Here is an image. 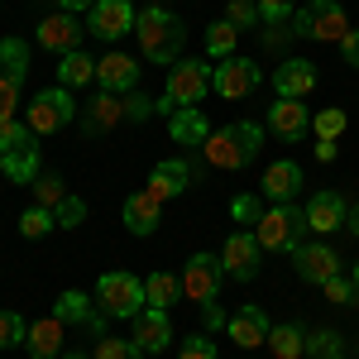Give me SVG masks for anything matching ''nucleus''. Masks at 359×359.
<instances>
[{"instance_id":"obj_1","label":"nucleus","mask_w":359,"mask_h":359,"mask_svg":"<svg viewBox=\"0 0 359 359\" xmlns=\"http://www.w3.org/2000/svg\"><path fill=\"white\" fill-rule=\"evenodd\" d=\"M259 149H264V125H254V120H235V125H221V130H211V139L196 149L201 158L211 168H221V172H240L259 158Z\"/></svg>"},{"instance_id":"obj_2","label":"nucleus","mask_w":359,"mask_h":359,"mask_svg":"<svg viewBox=\"0 0 359 359\" xmlns=\"http://www.w3.org/2000/svg\"><path fill=\"white\" fill-rule=\"evenodd\" d=\"M135 39H139V48H144V57L154 67H172L182 57V43H187V25L168 5H149V10H139Z\"/></svg>"},{"instance_id":"obj_3","label":"nucleus","mask_w":359,"mask_h":359,"mask_svg":"<svg viewBox=\"0 0 359 359\" xmlns=\"http://www.w3.org/2000/svg\"><path fill=\"white\" fill-rule=\"evenodd\" d=\"M0 172H5L15 187H34V177L43 172V158H39V135L29 130L25 120L0 125Z\"/></svg>"},{"instance_id":"obj_4","label":"nucleus","mask_w":359,"mask_h":359,"mask_svg":"<svg viewBox=\"0 0 359 359\" xmlns=\"http://www.w3.org/2000/svg\"><path fill=\"white\" fill-rule=\"evenodd\" d=\"M211 77H216V67H206V57H177L168 67V86H163V96H158V115L196 106L211 91Z\"/></svg>"},{"instance_id":"obj_5","label":"nucleus","mask_w":359,"mask_h":359,"mask_svg":"<svg viewBox=\"0 0 359 359\" xmlns=\"http://www.w3.org/2000/svg\"><path fill=\"white\" fill-rule=\"evenodd\" d=\"M306 211L302 206H292V201H278L264 211V221L254 225V235H259V245L269 249V254H297L306 245Z\"/></svg>"},{"instance_id":"obj_6","label":"nucleus","mask_w":359,"mask_h":359,"mask_svg":"<svg viewBox=\"0 0 359 359\" xmlns=\"http://www.w3.org/2000/svg\"><path fill=\"white\" fill-rule=\"evenodd\" d=\"M96 302H101V311H106L111 321H135L139 311L149 306L144 278L125 273V269H111V273H101V283H96Z\"/></svg>"},{"instance_id":"obj_7","label":"nucleus","mask_w":359,"mask_h":359,"mask_svg":"<svg viewBox=\"0 0 359 359\" xmlns=\"http://www.w3.org/2000/svg\"><path fill=\"white\" fill-rule=\"evenodd\" d=\"M72 120H77V101H72L67 86H43L25 106V125L34 135H57V130H67Z\"/></svg>"},{"instance_id":"obj_8","label":"nucleus","mask_w":359,"mask_h":359,"mask_svg":"<svg viewBox=\"0 0 359 359\" xmlns=\"http://www.w3.org/2000/svg\"><path fill=\"white\" fill-rule=\"evenodd\" d=\"M135 25H139V10L130 5V0H96V5L86 10V34L101 39V43L125 39Z\"/></svg>"},{"instance_id":"obj_9","label":"nucleus","mask_w":359,"mask_h":359,"mask_svg":"<svg viewBox=\"0 0 359 359\" xmlns=\"http://www.w3.org/2000/svg\"><path fill=\"white\" fill-rule=\"evenodd\" d=\"M53 316L62 321V326H82V331H91V335H106V326H111V316L101 311V302H96V297H86L82 287L57 292Z\"/></svg>"},{"instance_id":"obj_10","label":"nucleus","mask_w":359,"mask_h":359,"mask_svg":"<svg viewBox=\"0 0 359 359\" xmlns=\"http://www.w3.org/2000/svg\"><path fill=\"white\" fill-rule=\"evenodd\" d=\"M221 254H192L187 259V269H182V297H192V302H216L221 297Z\"/></svg>"},{"instance_id":"obj_11","label":"nucleus","mask_w":359,"mask_h":359,"mask_svg":"<svg viewBox=\"0 0 359 359\" xmlns=\"http://www.w3.org/2000/svg\"><path fill=\"white\" fill-rule=\"evenodd\" d=\"M259 82H264L259 62H249V57H225V62H216L211 91L225 96V101H240V96H249V91H259Z\"/></svg>"},{"instance_id":"obj_12","label":"nucleus","mask_w":359,"mask_h":359,"mask_svg":"<svg viewBox=\"0 0 359 359\" xmlns=\"http://www.w3.org/2000/svg\"><path fill=\"white\" fill-rule=\"evenodd\" d=\"M259 254H264L259 235H254V230H235V235L225 240V249H221V269H225V278H235V283H249V278L259 273Z\"/></svg>"},{"instance_id":"obj_13","label":"nucleus","mask_w":359,"mask_h":359,"mask_svg":"<svg viewBox=\"0 0 359 359\" xmlns=\"http://www.w3.org/2000/svg\"><path fill=\"white\" fill-rule=\"evenodd\" d=\"M48 53H77L82 48V39H86V25L77 20V15H67V10H57V15H48L43 25H39V34H34Z\"/></svg>"},{"instance_id":"obj_14","label":"nucleus","mask_w":359,"mask_h":359,"mask_svg":"<svg viewBox=\"0 0 359 359\" xmlns=\"http://www.w3.org/2000/svg\"><path fill=\"white\" fill-rule=\"evenodd\" d=\"M139 67L130 53H106L101 62H96V86L101 91H115V96H130V91H139Z\"/></svg>"},{"instance_id":"obj_15","label":"nucleus","mask_w":359,"mask_h":359,"mask_svg":"<svg viewBox=\"0 0 359 359\" xmlns=\"http://www.w3.org/2000/svg\"><path fill=\"white\" fill-rule=\"evenodd\" d=\"M120 216H125V230L144 240V235H154V230L163 225V201H158L154 192H144V187H139V192H130V196H125Z\"/></svg>"},{"instance_id":"obj_16","label":"nucleus","mask_w":359,"mask_h":359,"mask_svg":"<svg viewBox=\"0 0 359 359\" xmlns=\"http://www.w3.org/2000/svg\"><path fill=\"white\" fill-rule=\"evenodd\" d=\"M269 331H273V321H269V311H264V306H240V311L225 321V335H230L240 350L269 345Z\"/></svg>"},{"instance_id":"obj_17","label":"nucleus","mask_w":359,"mask_h":359,"mask_svg":"<svg viewBox=\"0 0 359 359\" xmlns=\"http://www.w3.org/2000/svg\"><path fill=\"white\" fill-rule=\"evenodd\" d=\"M264 130H273L283 144H297V139L311 130V115H306L302 101H283V96H278L273 106H269V115H264Z\"/></svg>"},{"instance_id":"obj_18","label":"nucleus","mask_w":359,"mask_h":359,"mask_svg":"<svg viewBox=\"0 0 359 359\" xmlns=\"http://www.w3.org/2000/svg\"><path fill=\"white\" fill-rule=\"evenodd\" d=\"M135 345L144 355H163L168 345H172V321H168L163 306H144L135 316Z\"/></svg>"},{"instance_id":"obj_19","label":"nucleus","mask_w":359,"mask_h":359,"mask_svg":"<svg viewBox=\"0 0 359 359\" xmlns=\"http://www.w3.org/2000/svg\"><path fill=\"white\" fill-rule=\"evenodd\" d=\"M311 86H316V62H306V57H283V67H273V91L283 101H302Z\"/></svg>"},{"instance_id":"obj_20","label":"nucleus","mask_w":359,"mask_h":359,"mask_svg":"<svg viewBox=\"0 0 359 359\" xmlns=\"http://www.w3.org/2000/svg\"><path fill=\"white\" fill-rule=\"evenodd\" d=\"M187 187H192V163L187 158H163V163H154L144 192H154L158 201H172V196L187 192Z\"/></svg>"},{"instance_id":"obj_21","label":"nucleus","mask_w":359,"mask_h":359,"mask_svg":"<svg viewBox=\"0 0 359 359\" xmlns=\"http://www.w3.org/2000/svg\"><path fill=\"white\" fill-rule=\"evenodd\" d=\"M120 120H125V96H115V91H96L91 106L82 111V130H86V139H91V135H111Z\"/></svg>"},{"instance_id":"obj_22","label":"nucleus","mask_w":359,"mask_h":359,"mask_svg":"<svg viewBox=\"0 0 359 359\" xmlns=\"http://www.w3.org/2000/svg\"><path fill=\"white\" fill-rule=\"evenodd\" d=\"M292 264H297V278H306V283H326V278L340 273V254H335L331 245H302L297 254H292Z\"/></svg>"},{"instance_id":"obj_23","label":"nucleus","mask_w":359,"mask_h":359,"mask_svg":"<svg viewBox=\"0 0 359 359\" xmlns=\"http://www.w3.org/2000/svg\"><path fill=\"white\" fill-rule=\"evenodd\" d=\"M302 211H306V225H311L316 235L340 230V225H345V216H350V206H345V196H340V192H316Z\"/></svg>"},{"instance_id":"obj_24","label":"nucleus","mask_w":359,"mask_h":359,"mask_svg":"<svg viewBox=\"0 0 359 359\" xmlns=\"http://www.w3.org/2000/svg\"><path fill=\"white\" fill-rule=\"evenodd\" d=\"M168 135H172V144H182V149H201L211 139V125H206V115L196 111V106H182V111L168 115Z\"/></svg>"},{"instance_id":"obj_25","label":"nucleus","mask_w":359,"mask_h":359,"mask_svg":"<svg viewBox=\"0 0 359 359\" xmlns=\"http://www.w3.org/2000/svg\"><path fill=\"white\" fill-rule=\"evenodd\" d=\"M297 192H302V168L292 163V158L269 163V172H264V196L278 206V201H292Z\"/></svg>"},{"instance_id":"obj_26","label":"nucleus","mask_w":359,"mask_h":359,"mask_svg":"<svg viewBox=\"0 0 359 359\" xmlns=\"http://www.w3.org/2000/svg\"><path fill=\"white\" fill-rule=\"evenodd\" d=\"M345 34H350V20H345L340 0H311V39L340 43Z\"/></svg>"},{"instance_id":"obj_27","label":"nucleus","mask_w":359,"mask_h":359,"mask_svg":"<svg viewBox=\"0 0 359 359\" xmlns=\"http://www.w3.org/2000/svg\"><path fill=\"white\" fill-rule=\"evenodd\" d=\"M62 321L57 316H48V321H34L29 326V335H25V350H29V359H57L62 355Z\"/></svg>"},{"instance_id":"obj_28","label":"nucleus","mask_w":359,"mask_h":359,"mask_svg":"<svg viewBox=\"0 0 359 359\" xmlns=\"http://www.w3.org/2000/svg\"><path fill=\"white\" fill-rule=\"evenodd\" d=\"M91 77H96V62L77 48V53H62L57 57V86H91Z\"/></svg>"},{"instance_id":"obj_29","label":"nucleus","mask_w":359,"mask_h":359,"mask_svg":"<svg viewBox=\"0 0 359 359\" xmlns=\"http://www.w3.org/2000/svg\"><path fill=\"white\" fill-rule=\"evenodd\" d=\"M0 72L25 86V77H29V43H25V39H15V34L0 39Z\"/></svg>"},{"instance_id":"obj_30","label":"nucleus","mask_w":359,"mask_h":359,"mask_svg":"<svg viewBox=\"0 0 359 359\" xmlns=\"http://www.w3.org/2000/svg\"><path fill=\"white\" fill-rule=\"evenodd\" d=\"M269 350H273V359H302L306 355V331L302 326H273L269 331Z\"/></svg>"},{"instance_id":"obj_31","label":"nucleus","mask_w":359,"mask_h":359,"mask_svg":"<svg viewBox=\"0 0 359 359\" xmlns=\"http://www.w3.org/2000/svg\"><path fill=\"white\" fill-rule=\"evenodd\" d=\"M144 292H149V306H172L177 297H182V278H172L168 269H158V273H149L144 278Z\"/></svg>"},{"instance_id":"obj_32","label":"nucleus","mask_w":359,"mask_h":359,"mask_svg":"<svg viewBox=\"0 0 359 359\" xmlns=\"http://www.w3.org/2000/svg\"><path fill=\"white\" fill-rule=\"evenodd\" d=\"M235 43H240V29L230 25V20H216V25L206 29V53L225 62V57H235Z\"/></svg>"},{"instance_id":"obj_33","label":"nucleus","mask_w":359,"mask_h":359,"mask_svg":"<svg viewBox=\"0 0 359 359\" xmlns=\"http://www.w3.org/2000/svg\"><path fill=\"white\" fill-rule=\"evenodd\" d=\"M67 196V182H62V172H53V168H43L39 177H34V206H48V211H57V201Z\"/></svg>"},{"instance_id":"obj_34","label":"nucleus","mask_w":359,"mask_h":359,"mask_svg":"<svg viewBox=\"0 0 359 359\" xmlns=\"http://www.w3.org/2000/svg\"><path fill=\"white\" fill-rule=\"evenodd\" d=\"M306 355L311 359H345L340 331H306Z\"/></svg>"},{"instance_id":"obj_35","label":"nucleus","mask_w":359,"mask_h":359,"mask_svg":"<svg viewBox=\"0 0 359 359\" xmlns=\"http://www.w3.org/2000/svg\"><path fill=\"white\" fill-rule=\"evenodd\" d=\"M53 225H57V216L48 206H29L25 216H20V235L25 240H43V235H53Z\"/></svg>"},{"instance_id":"obj_36","label":"nucleus","mask_w":359,"mask_h":359,"mask_svg":"<svg viewBox=\"0 0 359 359\" xmlns=\"http://www.w3.org/2000/svg\"><path fill=\"white\" fill-rule=\"evenodd\" d=\"M230 216L240 221V230H254V225L264 221V206H259L254 192H240V196H230Z\"/></svg>"},{"instance_id":"obj_37","label":"nucleus","mask_w":359,"mask_h":359,"mask_svg":"<svg viewBox=\"0 0 359 359\" xmlns=\"http://www.w3.org/2000/svg\"><path fill=\"white\" fill-rule=\"evenodd\" d=\"M96 359H144V350L135 345V335H130V340H120V335H101V340H96Z\"/></svg>"},{"instance_id":"obj_38","label":"nucleus","mask_w":359,"mask_h":359,"mask_svg":"<svg viewBox=\"0 0 359 359\" xmlns=\"http://www.w3.org/2000/svg\"><path fill=\"white\" fill-rule=\"evenodd\" d=\"M29 335V321L20 311H0V350H15V345H25Z\"/></svg>"},{"instance_id":"obj_39","label":"nucleus","mask_w":359,"mask_h":359,"mask_svg":"<svg viewBox=\"0 0 359 359\" xmlns=\"http://www.w3.org/2000/svg\"><path fill=\"white\" fill-rule=\"evenodd\" d=\"M345 125H350V115L335 111V106H326L321 115H311V130H316V139H340V135H345Z\"/></svg>"},{"instance_id":"obj_40","label":"nucleus","mask_w":359,"mask_h":359,"mask_svg":"<svg viewBox=\"0 0 359 359\" xmlns=\"http://www.w3.org/2000/svg\"><path fill=\"white\" fill-rule=\"evenodd\" d=\"M53 216H57V230H77V225L86 221V201L67 192L62 201H57V211H53Z\"/></svg>"},{"instance_id":"obj_41","label":"nucleus","mask_w":359,"mask_h":359,"mask_svg":"<svg viewBox=\"0 0 359 359\" xmlns=\"http://www.w3.org/2000/svg\"><path fill=\"white\" fill-rule=\"evenodd\" d=\"M225 20L235 29H254L259 25V0H230L225 5Z\"/></svg>"},{"instance_id":"obj_42","label":"nucleus","mask_w":359,"mask_h":359,"mask_svg":"<svg viewBox=\"0 0 359 359\" xmlns=\"http://www.w3.org/2000/svg\"><path fill=\"white\" fill-rule=\"evenodd\" d=\"M177 359H216V340L201 331V335H187L182 340V350H177Z\"/></svg>"},{"instance_id":"obj_43","label":"nucleus","mask_w":359,"mask_h":359,"mask_svg":"<svg viewBox=\"0 0 359 359\" xmlns=\"http://www.w3.org/2000/svg\"><path fill=\"white\" fill-rule=\"evenodd\" d=\"M15 106H20V82L0 72V125H10V120H15Z\"/></svg>"},{"instance_id":"obj_44","label":"nucleus","mask_w":359,"mask_h":359,"mask_svg":"<svg viewBox=\"0 0 359 359\" xmlns=\"http://www.w3.org/2000/svg\"><path fill=\"white\" fill-rule=\"evenodd\" d=\"M321 297H326V302H335V306H345L350 297H355V283H350L345 273H335V278H326V283H321Z\"/></svg>"},{"instance_id":"obj_45","label":"nucleus","mask_w":359,"mask_h":359,"mask_svg":"<svg viewBox=\"0 0 359 359\" xmlns=\"http://www.w3.org/2000/svg\"><path fill=\"white\" fill-rule=\"evenodd\" d=\"M154 111H158V101H149L144 91H130V96H125V120H135V125H144V120H149Z\"/></svg>"},{"instance_id":"obj_46","label":"nucleus","mask_w":359,"mask_h":359,"mask_svg":"<svg viewBox=\"0 0 359 359\" xmlns=\"http://www.w3.org/2000/svg\"><path fill=\"white\" fill-rule=\"evenodd\" d=\"M259 20L273 29V25H287L292 20V0H259Z\"/></svg>"},{"instance_id":"obj_47","label":"nucleus","mask_w":359,"mask_h":359,"mask_svg":"<svg viewBox=\"0 0 359 359\" xmlns=\"http://www.w3.org/2000/svg\"><path fill=\"white\" fill-rule=\"evenodd\" d=\"M225 321H230V316L221 311V302H201V331H206V335L225 331Z\"/></svg>"},{"instance_id":"obj_48","label":"nucleus","mask_w":359,"mask_h":359,"mask_svg":"<svg viewBox=\"0 0 359 359\" xmlns=\"http://www.w3.org/2000/svg\"><path fill=\"white\" fill-rule=\"evenodd\" d=\"M287 29H292V39H311V5H302V10H292V20H287Z\"/></svg>"},{"instance_id":"obj_49","label":"nucleus","mask_w":359,"mask_h":359,"mask_svg":"<svg viewBox=\"0 0 359 359\" xmlns=\"http://www.w3.org/2000/svg\"><path fill=\"white\" fill-rule=\"evenodd\" d=\"M340 57H345L350 67H359V29H350V34L340 39Z\"/></svg>"},{"instance_id":"obj_50","label":"nucleus","mask_w":359,"mask_h":359,"mask_svg":"<svg viewBox=\"0 0 359 359\" xmlns=\"http://www.w3.org/2000/svg\"><path fill=\"white\" fill-rule=\"evenodd\" d=\"M311 149H316V158H321V163H335V154H340V149H335V139H316Z\"/></svg>"},{"instance_id":"obj_51","label":"nucleus","mask_w":359,"mask_h":359,"mask_svg":"<svg viewBox=\"0 0 359 359\" xmlns=\"http://www.w3.org/2000/svg\"><path fill=\"white\" fill-rule=\"evenodd\" d=\"M96 0H57V10H67V15H77V10H91Z\"/></svg>"},{"instance_id":"obj_52","label":"nucleus","mask_w":359,"mask_h":359,"mask_svg":"<svg viewBox=\"0 0 359 359\" xmlns=\"http://www.w3.org/2000/svg\"><path fill=\"white\" fill-rule=\"evenodd\" d=\"M345 225H350V235L359 240V206H350V216H345Z\"/></svg>"},{"instance_id":"obj_53","label":"nucleus","mask_w":359,"mask_h":359,"mask_svg":"<svg viewBox=\"0 0 359 359\" xmlns=\"http://www.w3.org/2000/svg\"><path fill=\"white\" fill-rule=\"evenodd\" d=\"M350 283H355V292H359V264H355V273H350Z\"/></svg>"},{"instance_id":"obj_54","label":"nucleus","mask_w":359,"mask_h":359,"mask_svg":"<svg viewBox=\"0 0 359 359\" xmlns=\"http://www.w3.org/2000/svg\"><path fill=\"white\" fill-rule=\"evenodd\" d=\"M57 359H96V355H57Z\"/></svg>"},{"instance_id":"obj_55","label":"nucleus","mask_w":359,"mask_h":359,"mask_svg":"<svg viewBox=\"0 0 359 359\" xmlns=\"http://www.w3.org/2000/svg\"><path fill=\"white\" fill-rule=\"evenodd\" d=\"M154 5H168V0H154Z\"/></svg>"}]
</instances>
